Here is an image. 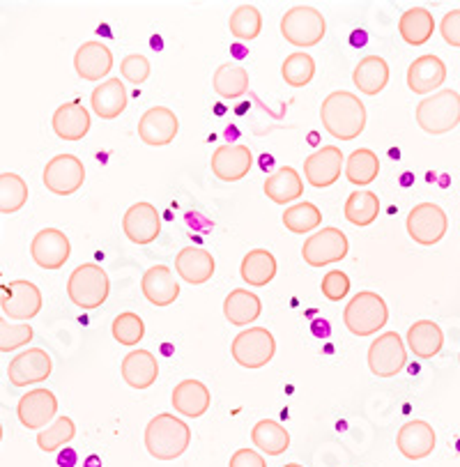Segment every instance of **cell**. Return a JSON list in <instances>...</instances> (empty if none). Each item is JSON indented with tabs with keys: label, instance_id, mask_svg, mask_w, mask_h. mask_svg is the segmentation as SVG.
Wrapping results in <instances>:
<instances>
[{
	"label": "cell",
	"instance_id": "7",
	"mask_svg": "<svg viewBox=\"0 0 460 467\" xmlns=\"http://www.w3.org/2000/svg\"><path fill=\"white\" fill-rule=\"evenodd\" d=\"M327 33V21L320 10L311 5H295L283 15L281 35L293 47L308 48L320 44Z\"/></svg>",
	"mask_w": 460,
	"mask_h": 467
},
{
	"label": "cell",
	"instance_id": "39",
	"mask_svg": "<svg viewBox=\"0 0 460 467\" xmlns=\"http://www.w3.org/2000/svg\"><path fill=\"white\" fill-rule=\"evenodd\" d=\"M230 35L240 42H251L258 39L263 33V15L256 5H237L228 19Z\"/></svg>",
	"mask_w": 460,
	"mask_h": 467
},
{
	"label": "cell",
	"instance_id": "36",
	"mask_svg": "<svg viewBox=\"0 0 460 467\" xmlns=\"http://www.w3.org/2000/svg\"><path fill=\"white\" fill-rule=\"evenodd\" d=\"M212 88L221 99H240L249 92V72L242 65H221L212 77Z\"/></svg>",
	"mask_w": 460,
	"mask_h": 467
},
{
	"label": "cell",
	"instance_id": "17",
	"mask_svg": "<svg viewBox=\"0 0 460 467\" xmlns=\"http://www.w3.org/2000/svg\"><path fill=\"white\" fill-rule=\"evenodd\" d=\"M122 233H125L127 240L139 246L157 240L159 233H162V219H159L157 207L145 201L130 205V210L122 217Z\"/></svg>",
	"mask_w": 460,
	"mask_h": 467
},
{
	"label": "cell",
	"instance_id": "20",
	"mask_svg": "<svg viewBox=\"0 0 460 467\" xmlns=\"http://www.w3.org/2000/svg\"><path fill=\"white\" fill-rule=\"evenodd\" d=\"M437 435L433 426L423 420L402 424L396 433V447L408 461H423L435 451Z\"/></svg>",
	"mask_w": 460,
	"mask_h": 467
},
{
	"label": "cell",
	"instance_id": "9",
	"mask_svg": "<svg viewBox=\"0 0 460 467\" xmlns=\"http://www.w3.org/2000/svg\"><path fill=\"white\" fill-rule=\"evenodd\" d=\"M42 290L28 279H15L3 285L0 308L3 314L16 323H28L42 311Z\"/></svg>",
	"mask_w": 460,
	"mask_h": 467
},
{
	"label": "cell",
	"instance_id": "19",
	"mask_svg": "<svg viewBox=\"0 0 460 467\" xmlns=\"http://www.w3.org/2000/svg\"><path fill=\"white\" fill-rule=\"evenodd\" d=\"M210 166L221 182H240L254 169V154L246 145H221L212 154Z\"/></svg>",
	"mask_w": 460,
	"mask_h": 467
},
{
	"label": "cell",
	"instance_id": "14",
	"mask_svg": "<svg viewBox=\"0 0 460 467\" xmlns=\"http://www.w3.org/2000/svg\"><path fill=\"white\" fill-rule=\"evenodd\" d=\"M53 371V361L48 352L42 348H28V350L19 352L7 367V378L15 387L24 389V387L39 385V382L48 380Z\"/></svg>",
	"mask_w": 460,
	"mask_h": 467
},
{
	"label": "cell",
	"instance_id": "15",
	"mask_svg": "<svg viewBox=\"0 0 460 467\" xmlns=\"http://www.w3.org/2000/svg\"><path fill=\"white\" fill-rule=\"evenodd\" d=\"M21 426L28 431H42L56 421L58 399L51 389H30L28 394L21 396L16 405Z\"/></svg>",
	"mask_w": 460,
	"mask_h": 467
},
{
	"label": "cell",
	"instance_id": "42",
	"mask_svg": "<svg viewBox=\"0 0 460 467\" xmlns=\"http://www.w3.org/2000/svg\"><path fill=\"white\" fill-rule=\"evenodd\" d=\"M281 77L290 88L308 86L316 77V60H313V56L304 54V51H295V54L283 60Z\"/></svg>",
	"mask_w": 460,
	"mask_h": 467
},
{
	"label": "cell",
	"instance_id": "8",
	"mask_svg": "<svg viewBox=\"0 0 460 467\" xmlns=\"http://www.w3.org/2000/svg\"><path fill=\"white\" fill-rule=\"evenodd\" d=\"M405 228L417 244L435 246L437 242L444 240L446 231H449V217L435 202H419L410 210Z\"/></svg>",
	"mask_w": 460,
	"mask_h": 467
},
{
	"label": "cell",
	"instance_id": "52",
	"mask_svg": "<svg viewBox=\"0 0 460 467\" xmlns=\"http://www.w3.org/2000/svg\"><path fill=\"white\" fill-rule=\"evenodd\" d=\"M458 361H460V355H458Z\"/></svg>",
	"mask_w": 460,
	"mask_h": 467
},
{
	"label": "cell",
	"instance_id": "46",
	"mask_svg": "<svg viewBox=\"0 0 460 467\" xmlns=\"http://www.w3.org/2000/svg\"><path fill=\"white\" fill-rule=\"evenodd\" d=\"M150 72H152V67H150V60L145 58V56L130 54L127 58H122L120 74L127 81L134 83V86H143L150 78Z\"/></svg>",
	"mask_w": 460,
	"mask_h": 467
},
{
	"label": "cell",
	"instance_id": "28",
	"mask_svg": "<svg viewBox=\"0 0 460 467\" xmlns=\"http://www.w3.org/2000/svg\"><path fill=\"white\" fill-rule=\"evenodd\" d=\"M122 380L131 389H150L159 378L157 357L150 350H131L122 359Z\"/></svg>",
	"mask_w": 460,
	"mask_h": 467
},
{
	"label": "cell",
	"instance_id": "1",
	"mask_svg": "<svg viewBox=\"0 0 460 467\" xmlns=\"http://www.w3.org/2000/svg\"><path fill=\"white\" fill-rule=\"evenodd\" d=\"M320 120L336 140H355L366 130L364 101L348 90L331 92L322 101Z\"/></svg>",
	"mask_w": 460,
	"mask_h": 467
},
{
	"label": "cell",
	"instance_id": "10",
	"mask_svg": "<svg viewBox=\"0 0 460 467\" xmlns=\"http://www.w3.org/2000/svg\"><path fill=\"white\" fill-rule=\"evenodd\" d=\"M408 364V346L396 332H384L371 343L369 368L378 378H393Z\"/></svg>",
	"mask_w": 460,
	"mask_h": 467
},
{
	"label": "cell",
	"instance_id": "4",
	"mask_svg": "<svg viewBox=\"0 0 460 467\" xmlns=\"http://www.w3.org/2000/svg\"><path fill=\"white\" fill-rule=\"evenodd\" d=\"M389 308L382 295L373 293V290H360L355 297L348 302L343 311V323L348 332L355 337H371L378 334L380 329L387 325Z\"/></svg>",
	"mask_w": 460,
	"mask_h": 467
},
{
	"label": "cell",
	"instance_id": "45",
	"mask_svg": "<svg viewBox=\"0 0 460 467\" xmlns=\"http://www.w3.org/2000/svg\"><path fill=\"white\" fill-rule=\"evenodd\" d=\"M35 332L28 323L12 325L0 316V352H15L33 341Z\"/></svg>",
	"mask_w": 460,
	"mask_h": 467
},
{
	"label": "cell",
	"instance_id": "44",
	"mask_svg": "<svg viewBox=\"0 0 460 467\" xmlns=\"http://www.w3.org/2000/svg\"><path fill=\"white\" fill-rule=\"evenodd\" d=\"M110 334H113V338L120 343V346L134 348L143 341L145 323L139 314H131V311H127V314L115 316L113 325H110Z\"/></svg>",
	"mask_w": 460,
	"mask_h": 467
},
{
	"label": "cell",
	"instance_id": "30",
	"mask_svg": "<svg viewBox=\"0 0 460 467\" xmlns=\"http://www.w3.org/2000/svg\"><path fill=\"white\" fill-rule=\"evenodd\" d=\"M304 193V180L293 166H283L277 173L265 180V196L274 201L277 205H290L299 201Z\"/></svg>",
	"mask_w": 460,
	"mask_h": 467
},
{
	"label": "cell",
	"instance_id": "18",
	"mask_svg": "<svg viewBox=\"0 0 460 467\" xmlns=\"http://www.w3.org/2000/svg\"><path fill=\"white\" fill-rule=\"evenodd\" d=\"M178 131V116L166 107L148 109L139 120V139L150 148H163V145L172 143Z\"/></svg>",
	"mask_w": 460,
	"mask_h": 467
},
{
	"label": "cell",
	"instance_id": "32",
	"mask_svg": "<svg viewBox=\"0 0 460 467\" xmlns=\"http://www.w3.org/2000/svg\"><path fill=\"white\" fill-rule=\"evenodd\" d=\"M277 258H274L272 251L267 249H251L249 254L242 258L240 265V276L245 284L254 285V288H265L267 284H272L274 276H277Z\"/></svg>",
	"mask_w": 460,
	"mask_h": 467
},
{
	"label": "cell",
	"instance_id": "37",
	"mask_svg": "<svg viewBox=\"0 0 460 467\" xmlns=\"http://www.w3.org/2000/svg\"><path fill=\"white\" fill-rule=\"evenodd\" d=\"M343 214L352 226H371L380 214L378 193H373L371 189H357V192H352L348 196V201H345Z\"/></svg>",
	"mask_w": 460,
	"mask_h": 467
},
{
	"label": "cell",
	"instance_id": "34",
	"mask_svg": "<svg viewBox=\"0 0 460 467\" xmlns=\"http://www.w3.org/2000/svg\"><path fill=\"white\" fill-rule=\"evenodd\" d=\"M389 77H392V72H389L387 60L380 58V56H366V58L360 60L355 72H352V81H355L357 90L361 95L371 97L380 95L387 88Z\"/></svg>",
	"mask_w": 460,
	"mask_h": 467
},
{
	"label": "cell",
	"instance_id": "21",
	"mask_svg": "<svg viewBox=\"0 0 460 467\" xmlns=\"http://www.w3.org/2000/svg\"><path fill=\"white\" fill-rule=\"evenodd\" d=\"M74 69L86 81H101L113 69V54H110V48L106 44L92 39V42L81 44L77 48V54H74Z\"/></svg>",
	"mask_w": 460,
	"mask_h": 467
},
{
	"label": "cell",
	"instance_id": "49",
	"mask_svg": "<svg viewBox=\"0 0 460 467\" xmlns=\"http://www.w3.org/2000/svg\"><path fill=\"white\" fill-rule=\"evenodd\" d=\"M228 467H267V462H265V458L256 449H237L230 456Z\"/></svg>",
	"mask_w": 460,
	"mask_h": 467
},
{
	"label": "cell",
	"instance_id": "38",
	"mask_svg": "<svg viewBox=\"0 0 460 467\" xmlns=\"http://www.w3.org/2000/svg\"><path fill=\"white\" fill-rule=\"evenodd\" d=\"M345 178L355 187H369L378 180L380 175V161L378 154L369 148H360L348 157L345 161Z\"/></svg>",
	"mask_w": 460,
	"mask_h": 467
},
{
	"label": "cell",
	"instance_id": "29",
	"mask_svg": "<svg viewBox=\"0 0 460 467\" xmlns=\"http://www.w3.org/2000/svg\"><path fill=\"white\" fill-rule=\"evenodd\" d=\"M263 314V302L256 293L246 288L230 290L228 297L224 299V316L230 325L235 327H246V325L256 323Z\"/></svg>",
	"mask_w": 460,
	"mask_h": 467
},
{
	"label": "cell",
	"instance_id": "47",
	"mask_svg": "<svg viewBox=\"0 0 460 467\" xmlns=\"http://www.w3.org/2000/svg\"><path fill=\"white\" fill-rule=\"evenodd\" d=\"M320 290L329 302H340V299L348 297V293H350V279H348L345 272L329 270L322 276Z\"/></svg>",
	"mask_w": 460,
	"mask_h": 467
},
{
	"label": "cell",
	"instance_id": "41",
	"mask_svg": "<svg viewBox=\"0 0 460 467\" xmlns=\"http://www.w3.org/2000/svg\"><path fill=\"white\" fill-rule=\"evenodd\" d=\"M28 202V184L16 173H0V214H15Z\"/></svg>",
	"mask_w": 460,
	"mask_h": 467
},
{
	"label": "cell",
	"instance_id": "23",
	"mask_svg": "<svg viewBox=\"0 0 460 467\" xmlns=\"http://www.w3.org/2000/svg\"><path fill=\"white\" fill-rule=\"evenodd\" d=\"M141 290L143 297L152 306H171L180 295V284L168 265H154L141 279Z\"/></svg>",
	"mask_w": 460,
	"mask_h": 467
},
{
	"label": "cell",
	"instance_id": "51",
	"mask_svg": "<svg viewBox=\"0 0 460 467\" xmlns=\"http://www.w3.org/2000/svg\"><path fill=\"white\" fill-rule=\"evenodd\" d=\"M0 442H3V424H0Z\"/></svg>",
	"mask_w": 460,
	"mask_h": 467
},
{
	"label": "cell",
	"instance_id": "16",
	"mask_svg": "<svg viewBox=\"0 0 460 467\" xmlns=\"http://www.w3.org/2000/svg\"><path fill=\"white\" fill-rule=\"evenodd\" d=\"M345 157L336 145H322L304 160V178L311 187L327 189L340 178Z\"/></svg>",
	"mask_w": 460,
	"mask_h": 467
},
{
	"label": "cell",
	"instance_id": "40",
	"mask_svg": "<svg viewBox=\"0 0 460 467\" xmlns=\"http://www.w3.org/2000/svg\"><path fill=\"white\" fill-rule=\"evenodd\" d=\"M281 219H283V226H286L288 231L295 233V235H304V233H311L320 226L322 213L318 205L304 201V202H295V205L286 207V213H283Z\"/></svg>",
	"mask_w": 460,
	"mask_h": 467
},
{
	"label": "cell",
	"instance_id": "6",
	"mask_svg": "<svg viewBox=\"0 0 460 467\" xmlns=\"http://www.w3.org/2000/svg\"><path fill=\"white\" fill-rule=\"evenodd\" d=\"M230 355L242 368L258 371L267 367L277 355V338L267 327H249L242 329L230 346Z\"/></svg>",
	"mask_w": 460,
	"mask_h": 467
},
{
	"label": "cell",
	"instance_id": "31",
	"mask_svg": "<svg viewBox=\"0 0 460 467\" xmlns=\"http://www.w3.org/2000/svg\"><path fill=\"white\" fill-rule=\"evenodd\" d=\"M435 33V19L426 7H410L398 19V35L410 47H422Z\"/></svg>",
	"mask_w": 460,
	"mask_h": 467
},
{
	"label": "cell",
	"instance_id": "22",
	"mask_svg": "<svg viewBox=\"0 0 460 467\" xmlns=\"http://www.w3.org/2000/svg\"><path fill=\"white\" fill-rule=\"evenodd\" d=\"M216 270L214 255L201 246H184L178 255H175V272L183 281L192 285H203L212 279Z\"/></svg>",
	"mask_w": 460,
	"mask_h": 467
},
{
	"label": "cell",
	"instance_id": "27",
	"mask_svg": "<svg viewBox=\"0 0 460 467\" xmlns=\"http://www.w3.org/2000/svg\"><path fill=\"white\" fill-rule=\"evenodd\" d=\"M444 60L437 58V56L433 54L419 56V58L408 67V88L414 95H431L433 90H437V88L444 83Z\"/></svg>",
	"mask_w": 460,
	"mask_h": 467
},
{
	"label": "cell",
	"instance_id": "24",
	"mask_svg": "<svg viewBox=\"0 0 460 467\" xmlns=\"http://www.w3.org/2000/svg\"><path fill=\"white\" fill-rule=\"evenodd\" d=\"M90 113L78 101H68L56 109L51 118V127L58 139L63 140H81L90 131Z\"/></svg>",
	"mask_w": 460,
	"mask_h": 467
},
{
	"label": "cell",
	"instance_id": "12",
	"mask_svg": "<svg viewBox=\"0 0 460 467\" xmlns=\"http://www.w3.org/2000/svg\"><path fill=\"white\" fill-rule=\"evenodd\" d=\"M350 249V242L343 231L334 226H327L322 231L313 233L302 246V258L307 265L311 267H322L331 265V263L343 261Z\"/></svg>",
	"mask_w": 460,
	"mask_h": 467
},
{
	"label": "cell",
	"instance_id": "5",
	"mask_svg": "<svg viewBox=\"0 0 460 467\" xmlns=\"http://www.w3.org/2000/svg\"><path fill=\"white\" fill-rule=\"evenodd\" d=\"M110 279L97 263L78 265L68 279V297L83 311L99 308L109 299Z\"/></svg>",
	"mask_w": 460,
	"mask_h": 467
},
{
	"label": "cell",
	"instance_id": "33",
	"mask_svg": "<svg viewBox=\"0 0 460 467\" xmlns=\"http://www.w3.org/2000/svg\"><path fill=\"white\" fill-rule=\"evenodd\" d=\"M405 341L419 359H433L435 355H440L442 346H444V332L433 320H417L410 325Z\"/></svg>",
	"mask_w": 460,
	"mask_h": 467
},
{
	"label": "cell",
	"instance_id": "35",
	"mask_svg": "<svg viewBox=\"0 0 460 467\" xmlns=\"http://www.w3.org/2000/svg\"><path fill=\"white\" fill-rule=\"evenodd\" d=\"M251 442L256 444V449L267 453V456H281L290 447V433L278 421L260 420L251 429Z\"/></svg>",
	"mask_w": 460,
	"mask_h": 467
},
{
	"label": "cell",
	"instance_id": "3",
	"mask_svg": "<svg viewBox=\"0 0 460 467\" xmlns=\"http://www.w3.org/2000/svg\"><path fill=\"white\" fill-rule=\"evenodd\" d=\"M417 125L431 136L449 134L460 125V95L451 88L428 95L419 101Z\"/></svg>",
	"mask_w": 460,
	"mask_h": 467
},
{
	"label": "cell",
	"instance_id": "2",
	"mask_svg": "<svg viewBox=\"0 0 460 467\" xmlns=\"http://www.w3.org/2000/svg\"><path fill=\"white\" fill-rule=\"evenodd\" d=\"M192 444V429L175 414L162 412L145 426V449L157 461H175Z\"/></svg>",
	"mask_w": 460,
	"mask_h": 467
},
{
	"label": "cell",
	"instance_id": "43",
	"mask_svg": "<svg viewBox=\"0 0 460 467\" xmlns=\"http://www.w3.org/2000/svg\"><path fill=\"white\" fill-rule=\"evenodd\" d=\"M77 435V424H74L72 417H58L51 426L42 429L37 433V447L44 453H53L58 449H63L65 444H69Z\"/></svg>",
	"mask_w": 460,
	"mask_h": 467
},
{
	"label": "cell",
	"instance_id": "11",
	"mask_svg": "<svg viewBox=\"0 0 460 467\" xmlns=\"http://www.w3.org/2000/svg\"><path fill=\"white\" fill-rule=\"evenodd\" d=\"M44 187L56 196H72L83 187L86 180V166L77 154H56L44 166Z\"/></svg>",
	"mask_w": 460,
	"mask_h": 467
},
{
	"label": "cell",
	"instance_id": "50",
	"mask_svg": "<svg viewBox=\"0 0 460 467\" xmlns=\"http://www.w3.org/2000/svg\"><path fill=\"white\" fill-rule=\"evenodd\" d=\"M283 467H304V465H299V462H290V465H283Z\"/></svg>",
	"mask_w": 460,
	"mask_h": 467
},
{
	"label": "cell",
	"instance_id": "13",
	"mask_svg": "<svg viewBox=\"0 0 460 467\" xmlns=\"http://www.w3.org/2000/svg\"><path fill=\"white\" fill-rule=\"evenodd\" d=\"M72 254V242L60 228H42L30 242V255L42 270H60Z\"/></svg>",
	"mask_w": 460,
	"mask_h": 467
},
{
	"label": "cell",
	"instance_id": "26",
	"mask_svg": "<svg viewBox=\"0 0 460 467\" xmlns=\"http://www.w3.org/2000/svg\"><path fill=\"white\" fill-rule=\"evenodd\" d=\"M171 400L175 412H180L183 417H189V420H198V417H203L210 410L212 394L201 380L189 378V380H183L175 385Z\"/></svg>",
	"mask_w": 460,
	"mask_h": 467
},
{
	"label": "cell",
	"instance_id": "25",
	"mask_svg": "<svg viewBox=\"0 0 460 467\" xmlns=\"http://www.w3.org/2000/svg\"><path fill=\"white\" fill-rule=\"evenodd\" d=\"M127 104H130V95L120 78H109V81L99 83L90 95V107L101 120H115L125 113Z\"/></svg>",
	"mask_w": 460,
	"mask_h": 467
},
{
	"label": "cell",
	"instance_id": "48",
	"mask_svg": "<svg viewBox=\"0 0 460 467\" xmlns=\"http://www.w3.org/2000/svg\"><path fill=\"white\" fill-rule=\"evenodd\" d=\"M440 35L449 47L460 48V10H451L442 16Z\"/></svg>",
	"mask_w": 460,
	"mask_h": 467
}]
</instances>
